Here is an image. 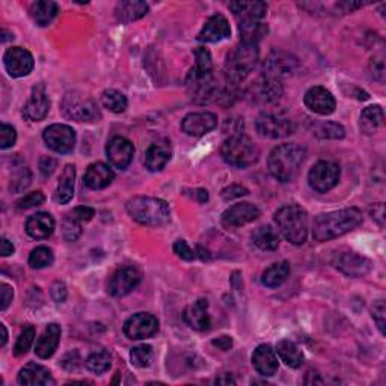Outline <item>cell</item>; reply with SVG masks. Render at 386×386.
I'll list each match as a JSON object with an SVG mask.
<instances>
[{
  "label": "cell",
  "mask_w": 386,
  "mask_h": 386,
  "mask_svg": "<svg viewBox=\"0 0 386 386\" xmlns=\"http://www.w3.org/2000/svg\"><path fill=\"white\" fill-rule=\"evenodd\" d=\"M221 156L234 167H249L257 163L259 157V149L254 140L243 133H232L228 139L223 140L221 147Z\"/></svg>",
  "instance_id": "obj_6"
},
{
  "label": "cell",
  "mask_w": 386,
  "mask_h": 386,
  "mask_svg": "<svg viewBox=\"0 0 386 386\" xmlns=\"http://www.w3.org/2000/svg\"><path fill=\"white\" fill-rule=\"evenodd\" d=\"M213 346L226 351L232 347V338L228 337V335H222V337L213 340Z\"/></svg>",
  "instance_id": "obj_59"
},
{
  "label": "cell",
  "mask_w": 386,
  "mask_h": 386,
  "mask_svg": "<svg viewBox=\"0 0 386 386\" xmlns=\"http://www.w3.org/2000/svg\"><path fill=\"white\" fill-rule=\"evenodd\" d=\"M335 267L350 278H362L371 272V261L356 252H344L335 258Z\"/></svg>",
  "instance_id": "obj_17"
},
{
  "label": "cell",
  "mask_w": 386,
  "mask_h": 386,
  "mask_svg": "<svg viewBox=\"0 0 386 386\" xmlns=\"http://www.w3.org/2000/svg\"><path fill=\"white\" fill-rule=\"evenodd\" d=\"M112 365V356L106 350H98L89 355L86 359V368L95 374H102L107 371Z\"/></svg>",
  "instance_id": "obj_42"
},
{
  "label": "cell",
  "mask_w": 386,
  "mask_h": 386,
  "mask_svg": "<svg viewBox=\"0 0 386 386\" xmlns=\"http://www.w3.org/2000/svg\"><path fill=\"white\" fill-rule=\"evenodd\" d=\"M275 222L285 240H288L293 245L299 246L306 241L308 214L300 205H284L275 213Z\"/></svg>",
  "instance_id": "obj_4"
},
{
  "label": "cell",
  "mask_w": 386,
  "mask_h": 386,
  "mask_svg": "<svg viewBox=\"0 0 386 386\" xmlns=\"http://www.w3.org/2000/svg\"><path fill=\"white\" fill-rule=\"evenodd\" d=\"M12 178H11V192L14 193H21L29 187L32 181V174L29 167L23 162H19L12 165Z\"/></svg>",
  "instance_id": "obj_40"
},
{
  "label": "cell",
  "mask_w": 386,
  "mask_h": 386,
  "mask_svg": "<svg viewBox=\"0 0 386 386\" xmlns=\"http://www.w3.org/2000/svg\"><path fill=\"white\" fill-rule=\"evenodd\" d=\"M187 88H189L192 102L198 104H205L213 102V100L217 97V92H219L213 73L205 75H195L189 73Z\"/></svg>",
  "instance_id": "obj_12"
},
{
  "label": "cell",
  "mask_w": 386,
  "mask_h": 386,
  "mask_svg": "<svg viewBox=\"0 0 386 386\" xmlns=\"http://www.w3.org/2000/svg\"><path fill=\"white\" fill-rule=\"evenodd\" d=\"M61 326L56 324V323H50L44 332L41 333V337L37 342V347H35V353L38 358L41 359H48L55 355V351L59 346V341H61Z\"/></svg>",
  "instance_id": "obj_26"
},
{
  "label": "cell",
  "mask_w": 386,
  "mask_h": 386,
  "mask_svg": "<svg viewBox=\"0 0 386 386\" xmlns=\"http://www.w3.org/2000/svg\"><path fill=\"white\" fill-rule=\"evenodd\" d=\"M231 28L228 20L223 15H212L205 21L204 28L198 33V41L201 43H219L222 39L230 38Z\"/></svg>",
  "instance_id": "obj_22"
},
{
  "label": "cell",
  "mask_w": 386,
  "mask_h": 386,
  "mask_svg": "<svg viewBox=\"0 0 386 386\" xmlns=\"http://www.w3.org/2000/svg\"><path fill=\"white\" fill-rule=\"evenodd\" d=\"M258 47L241 43L228 53L225 61V77L228 85H240L255 68L258 62Z\"/></svg>",
  "instance_id": "obj_5"
},
{
  "label": "cell",
  "mask_w": 386,
  "mask_h": 386,
  "mask_svg": "<svg viewBox=\"0 0 386 386\" xmlns=\"http://www.w3.org/2000/svg\"><path fill=\"white\" fill-rule=\"evenodd\" d=\"M314 134L320 139H342L346 136V131H344L342 125L333 122V121H322L315 122Z\"/></svg>",
  "instance_id": "obj_43"
},
{
  "label": "cell",
  "mask_w": 386,
  "mask_h": 386,
  "mask_svg": "<svg viewBox=\"0 0 386 386\" xmlns=\"http://www.w3.org/2000/svg\"><path fill=\"white\" fill-rule=\"evenodd\" d=\"M368 71H370V77L379 83H385V77H386V68H385V56L380 55H374L370 64H368Z\"/></svg>",
  "instance_id": "obj_49"
},
{
  "label": "cell",
  "mask_w": 386,
  "mask_h": 386,
  "mask_svg": "<svg viewBox=\"0 0 386 386\" xmlns=\"http://www.w3.org/2000/svg\"><path fill=\"white\" fill-rule=\"evenodd\" d=\"M53 250L47 246H38L29 255V266L33 268H44L53 264Z\"/></svg>",
  "instance_id": "obj_45"
},
{
  "label": "cell",
  "mask_w": 386,
  "mask_h": 386,
  "mask_svg": "<svg viewBox=\"0 0 386 386\" xmlns=\"http://www.w3.org/2000/svg\"><path fill=\"white\" fill-rule=\"evenodd\" d=\"M0 331H2V347L5 346L6 344V341H8V332H6V327H5V324H0Z\"/></svg>",
  "instance_id": "obj_64"
},
{
  "label": "cell",
  "mask_w": 386,
  "mask_h": 386,
  "mask_svg": "<svg viewBox=\"0 0 386 386\" xmlns=\"http://www.w3.org/2000/svg\"><path fill=\"white\" fill-rule=\"evenodd\" d=\"M44 142L57 154H68L75 145V131L65 124H53L44 130Z\"/></svg>",
  "instance_id": "obj_11"
},
{
  "label": "cell",
  "mask_w": 386,
  "mask_h": 386,
  "mask_svg": "<svg viewBox=\"0 0 386 386\" xmlns=\"http://www.w3.org/2000/svg\"><path fill=\"white\" fill-rule=\"evenodd\" d=\"M148 5L145 2H138V0H125V2H118L115 6V17L120 23H131L134 20H139L147 15Z\"/></svg>",
  "instance_id": "obj_32"
},
{
  "label": "cell",
  "mask_w": 386,
  "mask_h": 386,
  "mask_svg": "<svg viewBox=\"0 0 386 386\" xmlns=\"http://www.w3.org/2000/svg\"><path fill=\"white\" fill-rule=\"evenodd\" d=\"M50 295H52V297H53V300L56 302V304H64V302L66 300V296H68V291H66V287H65L64 282L56 281L52 285Z\"/></svg>",
  "instance_id": "obj_55"
},
{
  "label": "cell",
  "mask_w": 386,
  "mask_h": 386,
  "mask_svg": "<svg viewBox=\"0 0 386 386\" xmlns=\"http://www.w3.org/2000/svg\"><path fill=\"white\" fill-rule=\"evenodd\" d=\"M30 17L38 26L44 28L48 26L50 23L55 20V17L59 12V5L56 2H50V0H39L30 5Z\"/></svg>",
  "instance_id": "obj_33"
},
{
  "label": "cell",
  "mask_w": 386,
  "mask_h": 386,
  "mask_svg": "<svg viewBox=\"0 0 386 386\" xmlns=\"http://www.w3.org/2000/svg\"><path fill=\"white\" fill-rule=\"evenodd\" d=\"M371 216H373V219L377 221V223H379L380 226L385 225V213H383V204H377L374 205V208L371 210Z\"/></svg>",
  "instance_id": "obj_60"
},
{
  "label": "cell",
  "mask_w": 386,
  "mask_h": 386,
  "mask_svg": "<svg viewBox=\"0 0 386 386\" xmlns=\"http://www.w3.org/2000/svg\"><path fill=\"white\" fill-rule=\"evenodd\" d=\"M255 127L264 138L282 139L295 133L296 124L281 109H268V111L259 113Z\"/></svg>",
  "instance_id": "obj_7"
},
{
  "label": "cell",
  "mask_w": 386,
  "mask_h": 386,
  "mask_svg": "<svg viewBox=\"0 0 386 386\" xmlns=\"http://www.w3.org/2000/svg\"><path fill=\"white\" fill-rule=\"evenodd\" d=\"M254 245L261 250H275L279 246V234L270 225L259 226L252 234Z\"/></svg>",
  "instance_id": "obj_39"
},
{
  "label": "cell",
  "mask_w": 386,
  "mask_h": 386,
  "mask_svg": "<svg viewBox=\"0 0 386 386\" xmlns=\"http://www.w3.org/2000/svg\"><path fill=\"white\" fill-rule=\"evenodd\" d=\"M259 214H261V212H259L257 205L249 203H239L230 207L228 210H225V213L222 214V223L226 228H237V226H243L257 221Z\"/></svg>",
  "instance_id": "obj_18"
},
{
  "label": "cell",
  "mask_w": 386,
  "mask_h": 386,
  "mask_svg": "<svg viewBox=\"0 0 386 386\" xmlns=\"http://www.w3.org/2000/svg\"><path fill=\"white\" fill-rule=\"evenodd\" d=\"M44 193L41 190L37 192H30L28 195H24L19 203H17V208L19 210H29L33 207H38L44 203Z\"/></svg>",
  "instance_id": "obj_50"
},
{
  "label": "cell",
  "mask_w": 386,
  "mask_h": 386,
  "mask_svg": "<svg viewBox=\"0 0 386 386\" xmlns=\"http://www.w3.org/2000/svg\"><path fill=\"white\" fill-rule=\"evenodd\" d=\"M249 193V190L241 186V184H231V186L225 187L222 190V198L225 201H231V199H236V198H241V196H246Z\"/></svg>",
  "instance_id": "obj_54"
},
{
  "label": "cell",
  "mask_w": 386,
  "mask_h": 386,
  "mask_svg": "<svg viewBox=\"0 0 386 386\" xmlns=\"http://www.w3.org/2000/svg\"><path fill=\"white\" fill-rule=\"evenodd\" d=\"M174 252L177 254L180 258L186 259V261H192V259L196 258V252L193 250L186 240H177L174 243Z\"/></svg>",
  "instance_id": "obj_52"
},
{
  "label": "cell",
  "mask_w": 386,
  "mask_h": 386,
  "mask_svg": "<svg viewBox=\"0 0 386 386\" xmlns=\"http://www.w3.org/2000/svg\"><path fill=\"white\" fill-rule=\"evenodd\" d=\"M102 103L113 113H122L127 109V98L116 89H106L102 95Z\"/></svg>",
  "instance_id": "obj_41"
},
{
  "label": "cell",
  "mask_w": 386,
  "mask_h": 386,
  "mask_svg": "<svg viewBox=\"0 0 386 386\" xmlns=\"http://www.w3.org/2000/svg\"><path fill=\"white\" fill-rule=\"evenodd\" d=\"M340 166L333 162H318L308 174V183L313 190L326 193L337 186L340 181Z\"/></svg>",
  "instance_id": "obj_9"
},
{
  "label": "cell",
  "mask_w": 386,
  "mask_h": 386,
  "mask_svg": "<svg viewBox=\"0 0 386 386\" xmlns=\"http://www.w3.org/2000/svg\"><path fill=\"white\" fill-rule=\"evenodd\" d=\"M56 165H57V162L55 160V158H52V157H46V156H44V157L39 160L41 174H43L44 177H50V175H52V174L55 172Z\"/></svg>",
  "instance_id": "obj_57"
},
{
  "label": "cell",
  "mask_w": 386,
  "mask_h": 386,
  "mask_svg": "<svg viewBox=\"0 0 386 386\" xmlns=\"http://www.w3.org/2000/svg\"><path fill=\"white\" fill-rule=\"evenodd\" d=\"M3 64L8 74L11 77H24L32 73L33 66H35V61L30 52L23 47H11L8 48L3 56Z\"/></svg>",
  "instance_id": "obj_15"
},
{
  "label": "cell",
  "mask_w": 386,
  "mask_h": 386,
  "mask_svg": "<svg viewBox=\"0 0 386 386\" xmlns=\"http://www.w3.org/2000/svg\"><path fill=\"white\" fill-rule=\"evenodd\" d=\"M171 156H172L171 142L166 139L157 140L153 145H149V148L147 149L145 160H144L145 167L151 172L162 171L167 165V162L171 160Z\"/></svg>",
  "instance_id": "obj_24"
},
{
  "label": "cell",
  "mask_w": 386,
  "mask_h": 386,
  "mask_svg": "<svg viewBox=\"0 0 386 386\" xmlns=\"http://www.w3.org/2000/svg\"><path fill=\"white\" fill-rule=\"evenodd\" d=\"M362 222V213L358 208H344L315 217L313 236L317 241H329L353 231Z\"/></svg>",
  "instance_id": "obj_1"
},
{
  "label": "cell",
  "mask_w": 386,
  "mask_h": 386,
  "mask_svg": "<svg viewBox=\"0 0 386 386\" xmlns=\"http://www.w3.org/2000/svg\"><path fill=\"white\" fill-rule=\"evenodd\" d=\"M297 66L299 62L295 56L287 52H281V50H275L264 61L263 75L276 80H282L295 74L297 71Z\"/></svg>",
  "instance_id": "obj_10"
},
{
  "label": "cell",
  "mask_w": 386,
  "mask_h": 386,
  "mask_svg": "<svg viewBox=\"0 0 386 386\" xmlns=\"http://www.w3.org/2000/svg\"><path fill=\"white\" fill-rule=\"evenodd\" d=\"M113 178L115 174L111 167L98 162L88 166L83 181H85V186L92 190H102L106 189L113 181Z\"/></svg>",
  "instance_id": "obj_28"
},
{
  "label": "cell",
  "mask_w": 386,
  "mask_h": 386,
  "mask_svg": "<svg viewBox=\"0 0 386 386\" xmlns=\"http://www.w3.org/2000/svg\"><path fill=\"white\" fill-rule=\"evenodd\" d=\"M0 296H2V304H0V309L5 311V309L10 306V304L12 302V297H14L12 287H10V285L5 284V282L0 284Z\"/></svg>",
  "instance_id": "obj_56"
},
{
  "label": "cell",
  "mask_w": 386,
  "mask_h": 386,
  "mask_svg": "<svg viewBox=\"0 0 386 386\" xmlns=\"http://www.w3.org/2000/svg\"><path fill=\"white\" fill-rule=\"evenodd\" d=\"M74 180H75V167L74 165H66L61 174L59 183H57L55 199L59 204H68L74 196Z\"/></svg>",
  "instance_id": "obj_34"
},
{
  "label": "cell",
  "mask_w": 386,
  "mask_h": 386,
  "mask_svg": "<svg viewBox=\"0 0 386 386\" xmlns=\"http://www.w3.org/2000/svg\"><path fill=\"white\" fill-rule=\"evenodd\" d=\"M230 10L240 23L261 21L267 14V3L264 2H231Z\"/></svg>",
  "instance_id": "obj_27"
},
{
  "label": "cell",
  "mask_w": 386,
  "mask_h": 386,
  "mask_svg": "<svg viewBox=\"0 0 386 386\" xmlns=\"http://www.w3.org/2000/svg\"><path fill=\"white\" fill-rule=\"evenodd\" d=\"M195 57L196 64L190 70V74L195 75H205L213 73V62H212V55H210L205 47H198L195 50Z\"/></svg>",
  "instance_id": "obj_44"
},
{
  "label": "cell",
  "mask_w": 386,
  "mask_h": 386,
  "mask_svg": "<svg viewBox=\"0 0 386 386\" xmlns=\"http://www.w3.org/2000/svg\"><path fill=\"white\" fill-rule=\"evenodd\" d=\"M140 282V272L138 267L125 266L116 270L107 284L109 295L113 297H124L138 287Z\"/></svg>",
  "instance_id": "obj_13"
},
{
  "label": "cell",
  "mask_w": 386,
  "mask_h": 386,
  "mask_svg": "<svg viewBox=\"0 0 386 386\" xmlns=\"http://www.w3.org/2000/svg\"><path fill=\"white\" fill-rule=\"evenodd\" d=\"M306 157V149L299 144H282L268 156V171L272 177L281 183H290L297 177L302 163Z\"/></svg>",
  "instance_id": "obj_2"
},
{
  "label": "cell",
  "mask_w": 386,
  "mask_h": 386,
  "mask_svg": "<svg viewBox=\"0 0 386 386\" xmlns=\"http://www.w3.org/2000/svg\"><path fill=\"white\" fill-rule=\"evenodd\" d=\"M106 156L107 160L116 169H127L130 163L133 162L134 156V147L129 139L122 136H115L107 142L106 147Z\"/></svg>",
  "instance_id": "obj_16"
},
{
  "label": "cell",
  "mask_w": 386,
  "mask_h": 386,
  "mask_svg": "<svg viewBox=\"0 0 386 386\" xmlns=\"http://www.w3.org/2000/svg\"><path fill=\"white\" fill-rule=\"evenodd\" d=\"M383 124V109L380 106H370L360 113L359 129L367 136H371Z\"/></svg>",
  "instance_id": "obj_36"
},
{
  "label": "cell",
  "mask_w": 386,
  "mask_h": 386,
  "mask_svg": "<svg viewBox=\"0 0 386 386\" xmlns=\"http://www.w3.org/2000/svg\"><path fill=\"white\" fill-rule=\"evenodd\" d=\"M55 231V219L48 213H37L30 216L26 222V232L32 239H47Z\"/></svg>",
  "instance_id": "obj_30"
},
{
  "label": "cell",
  "mask_w": 386,
  "mask_h": 386,
  "mask_svg": "<svg viewBox=\"0 0 386 386\" xmlns=\"http://www.w3.org/2000/svg\"><path fill=\"white\" fill-rule=\"evenodd\" d=\"M33 338H35V327L33 326H26L21 331V333L17 338V342L14 346V355L15 356H23L28 353V350L30 349Z\"/></svg>",
  "instance_id": "obj_47"
},
{
  "label": "cell",
  "mask_w": 386,
  "mask_h": 386,
  "mask_svg": "<svg viewBox=\"0 0 386 386\" xmlns=\"http://www.w3.org/2000/svg\"><path fill=\"white\" fill-rule=\"evenodd\" d=\"M217 125V116L212 112H196V113H189L184 116L181 121V129L183 131L189 134V136H204L208 131L216 129Z\"/></svg>",
  "instance_id": "obj_20"
},
{
  "label": "cell",
  "mask_w": 386,
  "mask_h": 386,
  "mask_svg": "<svg viewBox=\"0 0 386 386\" xmlns=\"http://www.w3.org/2000/svg\"><path fill=\"white\" fill-rule=\"evenodd\" d=\"M130 359L131 364L138 368L149 367L151 360H153V347L148 346V344H142V346L131 349Z\"/></svg>",
  "instance_id": "obj_46"
},
{
  "label": "cell",
  "mask_w": 386,
  "mask_h": 386,
  "mask_svg": "<svg viewBox=\"0 0 386 386\" xmlns=\"http://www.w3.org/2000/svg\"><path fill=\"white\" fill-rule=\"evenodd\" d=\"M304 102L309 111L324 116L333 113L335 107H337L335 97L331 94V91H327L323 86H314L308 89Z\"/></svg>",
  "instance_id": "obj_19"
},
{
  "label": "cell",
  "mask_w": 386,
  "mask_h": 386,
  "mask_svg": "<svg viewBox=\"0 0 386 386\" xmlns=\"http://www.w3.org/2000/svg\"><path fill=\"white\" fill-rule=\"evenodd\" d=\"M276 351H278L282 362L290 368H299L302 364H304V359H305L304 353H302V350L299 349V346L295 341H290V340L279 341Z\"/></svg>",
  "instance_id": "obj_37"
},
{
  "label": "cell",
  "mask_w": 386,
  "mask_h": 386,
  "mask_svg": "<svg viewBox=\"0 0 386 386\" xmlns=\"http://www.w3.org/2000/svg\"><path fill=\"white\" fill-rule=\"evenodd\" d=\"M158 331L157 317L148 313H138L124 323V333L130 340H145L154 337Z\"/></svg>",
  "instance_id": "obj_14"
},
{
  "label": "cell",
  "mask_w": 386,
  "mask_h": 386,
  "mask_svg": "<svg viewBox=\"0 0 386 386\" xmlns=\"http://www.w3.org/2000/svg\"><path fill=\"white\" fill-rule=\"evenodd\" d=\"M62 234L66 241H75L82 234V222L73 213L66 214L62 222Z\"/></svg>",
  "instance_id": "obj_48"
},
{
  "label": "cell",
  "mask_w": 386,
  "mask_h": 386,
  "mask_svg": "<svg viewBox=\"0 0 386 386\" xmlns=\"http://www.w3.org/2000/svg\"><path fill=\"white\" fill-rule=\"evenodd\" d=\"M17 133L15 129L10 124H2V130H0V148L6 149L11 148L15 144Z\"/></svg>",
  "instance_id": "obj_51"
},
{
  "label": "cell",
  "mask_w": 386,
  "mask_h": 386,
  "mask_svg": "<svg viewBox=\"0 0 386 386\" xmlns=\"http://www.w3.org/2000/svg\"><path fill=\"white\" fill-rule=\"evenodd\" d=\"M14 245L8 240V239H2V255L3 257H10L14 254Z\"/></svg>",
  "instance_id": "obj_62"
},
{
  "label": "cell",
  "mask_w": 386,
  "mask_h": 386,
  "mask_svg": "<svg viewBox=\"0 0 386 386\" xmlns=\"http://www.w3.org/2000/svg\"><path fill=\"white\" fill-rule=\"evenodd\" d=\"M73 214L77 217L80 222H89L92 217H94L95 212H94V208H89V207H77L73 212Z\"/></svg>",
  "instance_id": "obj_58"
},
{
  "label": "cell",
  "mask_w": 386,
  "mask_h": 386,
  "mask_svg": "<svg viewBox=\"0 0 386 386\" xmlns=\"http://www.w3.org/2000/svg\"><path fill=\"white\" fill-rule=\"evenodd\" d=\"M240 38L241 43L245 44H252L258 46L259 41H261L267 35V24L263 21H249V23H240Z\"/></svg>",
  "instance_id": "obj_38"
},
{
  "label": "cell",
  "mask_w": 386,
  "mask_h": 386,
  "mask_svg": "<svg viewBox=\"0 0 386 386\" xmlns=\"http://www.w3.org/2000/svg\"><path fill=\"white\" fill-rule=\"evenodd\" d=\"M127 213L133 221L145 226H162L169 222V205L163 199L153 196H134L127 205Z\"/></svg>",
  "instance_id": "obj_3"
},
{
  "label": "cell",
  "mask_w": 386,
  "mask_h": 386,
  "mask_svg": "<svg viewBox=\"0 0 386 386\" xmlns=\"http://www.w3.org/2000/svg\"><path fill=\"white\" fill-rule=\"evenodd\" d=\"M252 364L255 370L264 377L275 376L279 368L278 355H276L270 344H261L257 347L252 355Z\"/></svg>",
  "instance_id": "obj_25"
},
{
  "label": "cell",
  "mask_w": 386,
  "mask_h": 386,
  "mask_svg": "<svg viewBox=\"0 0 386 386\" xmlns=\"http://www.w3.org/2000/svg\"><path fill=\"white\" fill-rule=\"evenodd\" d=\"M192 198H195L199 203H207L208 201V192L204 189H195L192 190Z\"/></svg>",
  "instance_id": "obj_61"
},
{
  "label": "cell",
  "mask_w": 386,
  "mask_h": 386,
  "mask_svg": "<svg viewBox=\"0 0 386 386\" xmlns=\"http://www.w3.org/2000/svg\"><path fill=\"white\" fill-rule=\"evenodd\" d=\"M282 83L281 80H276L267 75H261L255 85H254V97L259 100L261 103H275L282 97Z\"/></svg>",
  "instance_id": "obj_29"
},
{
  "label": "cell",
  "mask_w": 386,
  "mask_h": 386,
  "mask_svg": "<svg viewBox=\"0 0 386 386\" xmlns=\"http://www.w3.org/2000/svg\"><path fill=\"white\" fill-rule=\"evenodd\" d=\"M385 314H386V308H385V302L383 300H377L374 306L371 308V315L374 318V322L379 327V331L382 333H385Z\"/></svg>",
  "instance_id": "obj_53"
},
{
  "label": "cell",
  "mask_w": 386,
  "mask_h": 386,
  "mask_svg": "<svg viewBox=\"0 0 386 386\" xmlns=\"http://www.w3.org/2000/svg\"><path fill=\"white\" fill-rule=\"evenodd\" d=\"M48 111H50V100L44 85L43 83H39V85H37L32 89L30 98L28 100V103L24 104L23 115L24 118H28L29 121H41L46 118Z\"/></svg>",
  "instance_id": "obj_21"
},
{
  "label": "cell",
  "mask_w": 386,
  "mask_h": 386,
  "mask_svg": "<svg viewBox=\"0 0 386 386\" xmlns=\"http://www.w3.org/2000/svg\"><path fill=\"white\" fill-rule=\"evenodd\" d=\"M62 107L66 116L77 122H94L102 116L94 100L82 94V92H70V94H66Z\"/></svg>",
  "instance_id": "obj_8"
},
{
  "label": "cell",
  "mask_w": 386,
  "mask_h": 386,
  "mask_svg": "<svg viewBox=\"0 0 386 386\" xmlns=\"http://www.w3.org/2000/svg\"><path fill=\"white\" fill-rule=\"evenodd\" d=\"M216 383H236V380L232 379V377L228 374L226 377H219V379H216Z\"/></svg>",
  "instance_id": "obj_63"
},
{
  "label": "cell",
  "mask_w": 386,
  "mask_h": 386,
  "mask_svg": "<svg viewBox=\"0 0 386 386\" xmlns=\"http://www.w3.org/2000/svg\"><path fill=\"white\" fill-rule=\"evenodd\" d=\"M290 272H291V268L287 261L275 263L268 268H266L261 276V282L267 288H278L288 279Z\"/></svg>",
  "instance_id": "obj_35"
},
{
  "label": "cell",
  "mask_w": 386,
  "mask_h": 386,
  "mask_svg": "<svg viewBox=\"0 0 386 386\" xmlns=\"http://www.w3.org/2000/svg\"><path fill=\"white\" fill-rule=\"evenodd\" d=\"M184 322L189 327H192L193 331L204 332L208 331L210 326H212V320H210L208 314V302L205 299H199L195 304L189 305L183 313Z\"/></svg>",
  "instance_id": "obj_23"
},
{
  "label": "cell",
  "mask_w": 386,
  "mask_h": 386,
  "mask_svg": "<svg viewBox=\"0 0 386 386\" xmlns=\"http://www.w3.org/2000/svg\"><path fill=\"white\" fill-rule=\"evenodd\" d=\"M17 380H19L20 385H28V386L55 383L52 379V373H50L48 368L39 364H28L26 367L21 368Z\"/></svg>",
  "instance_id": "obj_31"
}]
</instances>
